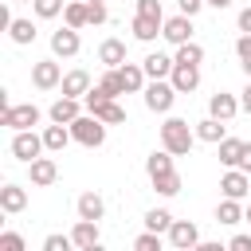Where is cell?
<instances>
[{
	"label": "cell",
	"instance_id": "f6af8a7d",
	"mask_svg": "<svg viewBox=\"0 0 251 251\" xmlns=\"http://www.w3.org/2000/svg\"><path fill=\"white\" fill-rule=\"evenodd\" d=\"M235 0H208V8H216V12H224V8H231Z\"/></svg>",
	"mask_w": 251,
	"mask_h": 251
},
{
	"label": "cell",
	"instance_id": "f546056e",
	"mask_svg": "<svg viewBox=\"0 0 251 251\" xmlns=\"http://www.w3.org/2000/svg\"><path fill=\"white\" fill-rule=\"evenodd\" d=\"M216 149H220V165L239 169V161H243V141H239V137H224Z\"/></svg>",
	"mask_w": 251,
	"mask_h": 251
},
{
	"label": "cell",
	"instance_id": "5bb4252c",
	"mask_svg": "<svg viewBox=\"0 0 251 251\" xmlns=\"http://www.w3.org/2000/svg\"><path fill=\"white\" fill-rule=\"evenodd\" d=\"M78 114H82V102L71 98V94H59V98L47 106V118H51V122H63V126H71Z\"/></svg>",
	"mask_w": 251,
	"mask_h": 251
},
{
	"label": "cell",
	"instance_id": "8992f818",
	"mask_svg": "<svg viewBox=\"0 0 251 251\" xmlns=\"http://www.w3.org/2000/svg\"><path fill=\"white\" fill-rule=\"evenodd\" d=\"M59 82H63V67H59L55 55L31 63V86H35V90H59Z\"/></svg>",
	"mask_w": 251,
	"mask_h": 251
},
{
	"label": "cell",
	"instance_id": "4316f807",
	"mask_svg": "<svg viewBox=\"0 0 251 251\" xmlns=\"http://www.w3.org/2000/svg\"><path fill=\"white\" fill-rule=\"evenodd\" d=\"M149 184H153L157 196H176V192H180V173H176V169H165V173L149 176Z\"/></svg>",
	"mask_w": 251,
	"mask_h": 251
},
{
	"label": "cell",
	"instance_id": "d4e9b609",
	"mask_svg": "<svg viewBox=\"0 0 251 251\" xmlns=\"http://www.w3.org/2000/svg\"><path fill=\"white\" fill-rule=\"evenodd\" d=\"M90 114H94V118H102L106 126H122V122H126V110L118 106V98H102V102H94V106H90Z\"/></svg>",
	"mask_w": 251,
	"mask_h": 251
},
{
	"label": "cell",
	"instance_id": "7c38bea8",
	"mask_svg": "<svg viewBox=\"0 0 251 251\" xmlns=\"http://www.w3.org/2000/svg\"><path fill=\"white\" fill-rule=\"evenodd\" d=\"M220 192L231 196V200H243V196L251 192V173H243V169H227V173L220 176Z\"/></svg>",
	"mask_w": 251,
	"mask_h": 251
},
{
	"label": "cell",
	"instance_id": "2e32d148",
	"mask_svg": "<svg viewBox=\"0 0 251 251\" xmlns=\"http://www.w3.org/2000/svg\"><path fill=\"white\" fill-rule=\"evenodd\" d=\"M161 27H165V20H157V16H133V24H129V31H133V39L137 43H153L157 35H161Z\"/></svg>",
	"mask_w": 251,
	"mask_h": 251
},
{
	"label": "cell",
	"instance_id": "6da1fadb",
	"mask_svg": "<svg viewBox=\"0 0 251 251\" xmlns=\"http://www.w3.org/2000/svg\"><path fill=\"white\" fill-rule=\"evenodd\" d=\"M200 137H196V126H188L184 118H165V126H161V145L173 153V157H188V149L196 145Z\"/></svg>",
	"mask_w": 251,
	"mask_h": 251
},
{
	"label": "cell",
	"instance_id": "9c48e42d",
	"mask_svg": "<svg viewBox=\"0 0 251 251\" xmlns=\"http://www.w3.org/2000/svg\"><path fill=\"white\" fill-rule=\"evenodd\" d=\"M71 239H75V247L78 251H98V243H102V231H98V220H75V227H71Z\"/></svg>",
	"mask_w": 251,
	"mask_h": 251
},
{
	"label": "cell",
	"instance_id": "8d00e7d4",
	"mask_svg": "<svg viewBox=\"0 0 251 251\" xmlns=\"http://www.w3.org/2000/svg\"><path fill=\"white\" fill-rule=\"evenodd\" d=\"M75 247V239L71 235H63V231H55V235H47L43 239V251H71Z\"/></svg>",
	"mask_w": 251,
	"mask_h": 251
},
{
	"label": "cell",
	"instance_id": "4fadbf2b",
	"mask_svg": "<svg viewBox=\"0 0 251 251\" xmlns=\"http://www.w3.org/2000/svg\"><path fill=\"white\" fill-rule=\"evenodd\" d=\"M24 208H27V188L16 184V180H8V184L0 188V212H4V216H20Z\"/></svg>",
	"mask_w": 251,
	"mask_h": 251
},
{
	"label": "cell",
	"instance_id": "74e56055",
	"mask_svg": "<svg viewBox=\"0 0 251 251\" xmlns=\"http://www.w3.org/2000/svg\"><path fill=\"white\" fill-rule=\"evenodd\" d=\"M24 235L20 231H0V251H24Z\"/></svg>",
	"mask_w": 251,
	"mask_h": 251
},
{
	"label": "cell",
	"instance_id": "d6a6232c",
	"mask_svg": "<svg viewBox=\"0 0 251 251\" xmlns=\"http://www.w3.org/2000/svg\"><path fill=\"white\" fill-rule=\"evenodd\" d=\"M176 63H188V67H200L204 63V47L196 43V39H188V43H180L176 47V55H173Z\"/></svg>",
	"mask_w": 251,
	"mask_h": 251
},
{
	"label": "cell",
	"instance_id": "ffe728a7",
	"mask_svg": "<svg viewBox=\"0 0 251 251\" xmlns=\"http://www.w3.org/2000/svg\"><path fill=\"white\" fill-rule=\"evenodd\" d=\"M59 90H63V94H71V98H86V90H90V75H86L82 67H75V71H67V75H63Z\"/></svg>",
	"mask_w": 251,
	"mask_h": 251
},
{
	"label": "cell",
	"instance_id": "30bf717a",
	"mask_svg": "<svg viewBox=\"0 0 251 251\" xmlns=\"http://www.w3.org/2000/svg\"><path fill=\"white\" fill-rule=\"evenodd\" d=\"M161 35H165V43H173V47L188 43V39H192V16H184V12L169 16V20H165V27H161Z\"/></svg>",
	"mask_w": 251,
	"mask_h": 251
},
{
	"label": "cell",
	"instance_id": "ba28073f",
	"mask_svg": "<svg viewBox=\"0 0 251 251\" xmlns=\"http://www.w3.org/2000/svg\"><path fill=\"white\" fill-rule=\"evenodd\" d=\"M78 47H82L78 27H67V24H63L59 31H51V55H55V59H75Z\"/></svg>",
	"mask_w": 251,
	"mask_h": 251
},
{
	"label": "cell",
	"instance_id": "8fae6325",
	"mask_svg": "<svg viewBox=\"0 0 251 251\" xmlns=\"http://www.w3.org/2000/svg\"><path fill=\"white\" fill-rule=\"evenodd\" d=\"M27 176H31V184L35 188H51L55 180H59V165L51 161V157H35V161H27Z\"/></svg>",
	"mask_w": 251,
	"mask_h": 251
},
{
	"label": "cell",
	"instance_id": "9a60e30c",
	"mask_svg": "<svg viewBox=\"0 0 251 251\" xmlns=\"http://www.w3.org/2000/svg\"><path fill=\"white\" fill-rule=\"evenodd\" d=\"M239 110H243V106H239V98H235V94H227V90H220V94H212V98H208V114H212V118H220V122H231Z\"/></svg>",
	"mask_w": 251,
	"mask_h": 251
},
{
	"label": "cell",
	"instance_id": "5b68a950",
	"mask_svg": "<svg viewBox=\"0 0 251 251\" xmlns=\"http://www.w3.org/2000/svg\"><path fill=\"white\" fill-rule=\"evenodd\" d=\"M39 106L35 102H24V106H8V110H0V126L4 129H31V126H39Z\"/></svg>",
	"mask_w": 251,
	"mask_h": 251
},
{
	"label": "cell",
	"instance_id": "bcb514c9",
	"mask_svg": "<svg viewBox=\"0 0 251 251\" xmlns=\"http://www.w3.org/2000/svg\"><path fill=\"white\" fill-rule=\"evenodd\" d=\"M8 4H27V0H8Z\"/></svg>",
	"mask_w": 251,
	"mask_h": 251
},
{
	"label": "cell",
	"instance_id": "ac0fdd59",
	"mask_svg": "<svg viewBox=\"0 0 251 251\" xmlns=\"http://www.w3.org/2000/svg\"><path fill=\"white\" fill-rule=\"evenodd\" d=\"M141 67H145V75H149V78H169V75H173V67H176V59H173V55H165V51H149V55L141 59Z\"/></svg>",
	"mask_w": 251,
	"mask_h": 251
},
{
	"label": "cell",
	"instance_id": "f1b7e54d",
	"mask_svg": "<svg viewBox=\"0 0 251 251\" xmlns=\"http://www.w3.org/2000/svg\"><path fill=\"white\" fill-rule=\"evenodd\" d=\"M8 35H12V43L27 47V43H35V24H31V20H24V16H12V24H8Z\"/></svg>",
	"mask_w": 251,
	"mask_h": 251
},
{
	"label": "cell",
	"instance_id": "e0dca14e",
	"mask_svg": "<svg viewBox=\"0 0 251 251\" xmlns=\"http://www.w3.org/2000/svg\"><path fill=\"white\" fill-rule=\"evenodd\" d=\"M169 82L176 86V94H192V90L200 86V67L176 63V67H173V75H169Z\"/></svg>",
	"mask_w": 251,
	"mask_h": 251
},
{
	"label": "cell",
	"instance_id": "52a82bcc",
	"mask_svg": "<svg viewBox=\"0 0 251 251\" xmlns=\"http://www.w3.org/2000/svg\"><path fill=\"white\" fill-rule=\"evenodd\" d=\"M169 247H176V251H196V247H200V227H196L192 220H173V227H169Z\"/></svg>",
	"mask_w": 251,
	"mask_h": 251
},
{
	"label": "cell",
	"instance_id": "60d3db41",
	"mask_svg": "<svg viewBox=\"0 0 251 251\" xmlns=\"http://www.w3.org/2000/svg\"><path fill=\"white\" fill-rule=\"evenodd\" d=\"M176 4H180V12H184V16H196V12H200L208 0H176Z\"/></svg>",
	"mask_w": 251,
	"mask_h": 251
},
{
	"label": "cell",
	"instance_id": "ee69618b",
	"mask_svg": "<svg viewBox=\"0 0 251 251\" xmlns=\"http://www.w3.org/2000/svg\"><path fill=\"white\" fill-rule=\"evenodd\" d=\"M243 173H251V141H243V161H239Z\"/></svg>",
	"mask_w": 251,
	"mask_h": 251
},
{
	"label": "cell",
	"instance_id": "277c9868",
	"mask_svg": "<svg viewBox=\"0 0 251 251\" xmlns=\"http://www.w3.org/2000/svg\"><path fill=\"white\" fill-rule=\"evenodd\" d=\"M8 149H12V157H16V161H24V165H27V161H35L39 153H47L43 133H35V129H16Z\"/></svg>",
	"mask_w": 251,
	"mask_h": 251
},
{
	"label": "cell",
	"instance_id": "836d02e7",
	"mask_svg": "<svg viewBox=\"0 0 251 251\" xmlns=\"http://www.w3.org/2000/svg\"><path fill=\"white\" fill-rule=\"evenodd\" d=\"M165 239H169V235H161V231H149V227H145V231L133 239V251H161V243H165Z\"/></svg>",
	"mask_w": 251,
	"mask_h": 251
},
{
	"label": "cell",
	"instance_id": "d6986e66",
	"mask_svg": "<svg viewBox=\"0 0 251 251\" xmlns=\"http://www.w3.org/2000/svg\"><path fill=\"white\" fill-rule=\"evenodd\" d=\"M118 71H122V82H126V94H141V90H145V82H149V75H145V67H141V63H129V59H126V63H122Z\"/></svg>",
	"mask_w": 251,
	"mask_h": 251
},
{
	"label": "cell",
	"instance_id": "4dcf8cb0",
	"mask_svg": "<svg viewBox=\"0 0 251 251\" xmlns=\"http://www.w3.org/2000/svg\"><path fill=\"white\" fill-rule=\"evenodd\" d=\"M98 86H102L110 98H122V94H126V82H122V71H118V67H106L102 78H98Z\"/></svg>",
	"mask_w": 251,
	"mask_h": 251
},
{
	"label": "cell",
	"instance_id": "3957f363",
	"mask_svg": "<svg viewBox=\"0 0 251 251\" xmlns=\"http://www.w3.org/2000/svg\"><path fill=\"white\" fill-rule=\"evenodd\" d=\"M141 94H145V110H153V114H169L176 102V86L169 78H149Z\"/></svg>",
	"mask_w": 251,
	"mask_h": 251
},
{
	"label": "cell",
	"instance_id": "83f0119b",
	"mask_svg": "<svg viewBox=\"0 0 251 251\" xmlns=\"http://www.w3.org/2000/svg\"><path fill=\"white\" fill-rule=\"evenodd\" d=\"M63 24H67V27H78V31H82V27L90 24V4H86V0H71V4L63 8Z\"/></svg>",
	"mask_w": 251,
	"mask_h": 251
},
{
	"label": "cell",
	"instance_id": "e575fe53",
	"mask_svg": "<svg viewBox=\"0 0 251 251\" xmlns=\"http://www.w3.org/2000/svg\"><path fill=\"white\" fill-rule=\"evenodd\" d=\"M31 8H35L39 20H55V16H63L67 0H31Z\"/></svg>",
	"mask_w": 251,
	"mask_h": 251
},
{
	"label": "cell",
	"instance_id": "44dd1931",
	"mask_svg": "<svg viewBox=\"0 0 251 251\" xmlns=\"http://www.w3.org/2000/svg\"><path fill=\"white\" fill-rule=\"evenodd\" d=\"M196 137H200V141H208V145H220V141L227 137V122H220V118H212V114H208V118H200V122H196Z\"/></svg>",
	"mask_w": 251,
	"mask_h": 251
},
{
	"label": "cell",
	"instance_id": "603a6c76",
	"mask_svg": "<svg viewBox=\"0 0 251 251\" xmlns=\"http://www.w3.org/2000/svg\"><path fill=\"white\" fill-rule=\"evenodd\" d=\"M98 63H102V67H122V63H126V43L114 39V35L102 39V43H98Z\"/></svg>",
	"mask_w": 251,
	"mask_h": 251
},
{
	"label": "cell",
	"instance_id": "7a4b0ae2",
	"mask_svg": "<svg viewBox=\"0 0 251 251\" xmlns=\"http://www.w3.org/2000/svg\"><path fill=\"white\" fill-rule=\"evenodd\" d=\"M106 129H110V126H106L102 118H94L90 110L78 114V118L71 122V137H75L82 149H98V145H106Z\"/></svg>",
	"mask_w": 251,
	"mask_h": 251
},
{
	"label": "cell",
	"instance_id": "ab89813d",
	"mask_svg": "<svg viewBox=\"0 0 251 251\" xmlns=\"http://www.w3.org/2000/svg\"><path fill=\"white\" fill-rule=\"evenodd\" d=\"M235 24H239V31H247V35H251V4H247V8H239Z\"/></svg>",
	"mask_w": 251,
	"mask_h": 251
},
{
	"label": "cell",
	"instance_id": "1f68e13d",
	"mask_svg": "<svg viewBox=\"0 0 251 251\" xmlns=\"http://www.w3.org/2000/svg\"><path fill=\"white\" fill-rule=\"evenodd\" d=\"M145 227L169 235V227H173V212H169V208H149V212H145Z\"/></svg>",
	"mask_w": 251,
	"mask_h": 251
},
{
	"label": "cell",
	"instance_id": "cb8c5ba5",
	"mask_svg": "<svg viewBox=\"0 0 251 251\" xmlns=\"http://www.w3.org/2000/svg\"><path fill=\"white\" fill-rule=\"evenodd\" d=\"M75 212H78L82 220H102V216H106V200H102L98 192H82V196L75 200Z\"/></svg>",
	"mask_w": 251,
	"mask_h": 251
},
{
	"label": "cell",
	"instance_id": "f35d334b",
	"mask_svg": "<svg viewBox=\"0 0 251 251\" xmlns=\"http://www.w3.org/2000/svg\"><path fill=\"white\" fill-rule=\"evenodd\" d=\"M137 12H141V16H157V20H165L161 0H137Z\"/></svg>",
	"mask_w": 251,
	"mask_h": 251
},
{
	"label": "cell",
	"instance_id": "d590c367",
	"mask_svg": "<svg viewBox=\"0 0 251 251\" xmlns=\"http://www.w3.org/2000/svg\"><path fill=\"white\" fill-rule=\"evenodd\" d=\"M235 55H239V67H243V75L251 78V35H247V31L235 39Z\"/></svg>",
	"mask_w": 251,
	"mask_h": 251
},
{
	"label": "cell",
	"instance_id": "484cf974",
	"mask_svg": "<svg viewBox=\"0 0 251 251\" xmlns=\"http://www.w3.org/2000/svg\"><path fill=\"white\" fill-rule=\"evenodd\" d=\"M243 216H247V208H243L239 200H231V196H224V200L216 204V224H227V227H235Z\"/></svg>",
	"mask_w": 251,
	"mask_h": 251
},
{
	"label": "cell",
	"instance_id": "7bdbcfd3",
	"mask_svg": "<svg viewBox=\"0 0 251 251\" xmlns=\"http://www.w3.org/2000/svg\"><path fill=\"white\" fill-rule=\"evenodd\" d=\"M239 106H243V114H251V78H247V86L239 90Z\"/></svg>",
	"mask_w": 251,
	"mask_h": 251
},
{
	"label": "cell",
	"instance_id": "7402d4cb",
	"mask_svg": "<svg viewBox=\"0 0 251 251\" xmlns=\"http://www.w3.org/2000/svg\"><path fill=\"white\" fill-rule=\"evenodd\" d=\"M71 141H75V137H71V126H63V122H51V126L43 129V145H47V153H63Z\"/></svg>",
	"mask_w": 251,
	"mask_h": 251
},
{
	"label": "cell",
	"instance_id": "b9f144b4",
	"mask_svg": "<svg viewBox=\"0 0 251 251\" xmlns=\"http://www.w3.org/2000/svg\"><path fill=\"white\" fill-rule=\"evenodd\" d=\"M231 251H251V235H231Z\"/></svg>",
	"mask_w": 251,
	"mask_h": 251
},
{
	"label": "cell",
	"instance_id": "7dc6e473",
	"mask_svg": "<svg viewBox=\"0 0 251 251\" xmlns=\"http://www.w3.org/2000/svg\"><path fill=\"white\" fill-rule=\"evenodd\" d=\"M243 220H247V224H251V208H247V216H243Z\"/></svg>",
	"mask_w": 251,
	"mask_h": 251
}]
</instances>
